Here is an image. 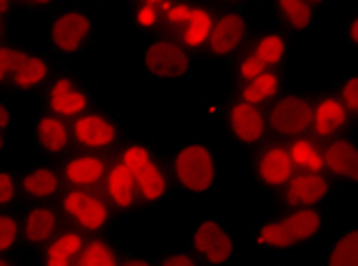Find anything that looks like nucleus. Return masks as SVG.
<instances>
[{
    "label": "nucleus",
    "mask_w": 358,
    "mask_h": 266,
    "mask_svg": "<svg viewBox=\"0 0 358 266\" xmlns=\"http://www.w3.org/2000/svg\"><path fill=\"white\" fill-rule=\"evenodd\" d=\"M313 96V124L310 135L320 142H327L331 138L343 135L352 126V115L338 99L336 92H315Z\"/></svg>",
    "instance_id": "nucleus-19"
},
{
    "label": "nucleus",
    "mask_w": 358,
    "mask_h": 266,
    "mask_svg": "<svg viewBox=\"0 0 358 266\" xmlns=\"http://www.w3.org/2000/svg\"><path fill=\"white\" fill-rule=\"evenodd\" d=\"M101 87L87 78L71 62H60L53 78L42 92V108L55 112L64 119H74L83 112L99 106Z\"/></svg>",
    "instance_id": "nucleus-5"
},
{
    "label": "nucleus",
    "mask_w": 358,
    "mask_h": 266,
    "mask_svg": "<svg viewBox=\"0 0 358 266\" xmlns=\"http://www.w3.org/2000/svg\"><path fill=\"white\" fill-rule=\"evenodd\" d=\"M69 3H78V5L92 7V5H103V3H108V0H69Z\"/></svg>",
    "instance_id": "nucleus-47"
},
{
    "label": "nucleus",
    "mask_w": 358,
    "mask_h": 266,
    "mask_svg": "<svg viewBox=\"0 0 358 266\" xmlns=\"http://www.w3.org/2000/svg\"><path fill=\"white\" fill-rule=\"evenodd\" d=\"M214 19H216V12L211 10L209 5L198 3L193 7L189 21H186L182 30L173 37H177L191 53H195V55L205 53L209 37H211V30H214Z\"/></svg>",
    "instance_id": "nucleus-24"
},
{
    "label": "nucleus",
    "mask_w": 358,
    "mask_h": 266,
    "mask_svg": "<svg viewBox=\"0 0 358 266\" xmlns=\"http://www.w3.org/2000/svg\"><path fill=\"white\" fill-rule=\"evenodd\" d=\"M322 266H358V225L331 237Z\"/></svg>",
    "instance_id": "nucleus-29"
},
{
    "label": "nucleus",
    "mask_w": 358,
    "mask_h": 266,
    "mask_svg": "<svg viewBox=\"0 0 358 266\" xmlns=\"http://www.w3.org/2000/svg\"><path fill=\"white\" fill-rule=\"evenodd\" d=\"M62 3L67 0H14L16 7H26L28 12H35V14H51L55 7H60Z\"/></svg>",
    "instance_id": "nucleus-41"
},
{
    "label": "nucleus",
    "mask_w": 358,
    "mask_h": 266,
    "mask_svg": "<svg viewBox=\"0 0 358 266\" xmlns=\"http://www.w3.org/2000/svg\"><path fill=\"white\" fill-rule=\"evenodd\" d=\"M221 3H230V5H241V3H253V0H221Z\"/></svg>",
    "instance_id": "nucleus-48"
},
{
    "label": "nucleus",
    "mask_w": 358,
    "mask_h": 266,
    "mask_svg": "<svg viewBox=\"0 0 358 266\" xmlns=\"http://www.w3.org/2000/svg\"><path fill=\"white\" fill-rule=\"evenodd\" d=\"M87 235L74 225H64L48 244L39 251V266H76L87 244Z\"/></svg>",
    "instance_id": "nucleus-22"
},
{
    "label": "nucleus",
    "mask_w": 358,
    "mask_h": 266,
    "mask_svg": "<svg viewBox=\"0 0 358 266\" xmlns=\"http://www.w3.org/2000/svg\"><path fill=\"white\" fill-rule=\"evenodd\" d=\"M21 246L26 251H42L58 232L67 225L60 207L55 202H30L19 212Z\"/></svg>",
    "instance_id": "nucleus-15"
},
{
    "label": "nucleus",
    "mask_w": 358,
    "mask_h": 266,
    "mask_svg": "<svg viewBox=\"0 0 358 266\" xmlns=\"http://www.w3.org/2000/svg\"><path fill=\"white\" fill-rule=\"evenodd\" d=\"M136 3H145V5H152V7H159L161 12H164V7L170 3V0H136Z\"/></svg>",
    "instance_id": "nucleus-46"
},
{
    "label": "nucleus",
    "mask_w": 358,
    "mask_h": 266,
    "mask_svg": "<svg viewBox=\"0 0 358 266\" xmlns=\"http://www.w3.org/2000/svg\"><path fill=\"white\" fill-rule=\"evenodd\" d=\"M14 126V101L7 90H0V133L10 135V128Z\"/></svg>",
    "instance_id": "nucleus-40"
},
{
    "label": "nucleus",
    "mask_w": 358,
    "mask_h": 266,
    "mask_svg": "<svg viewBox=\"0 0 358 266\" xmlns=\"http://www.w3.org/2000/svg\"><path fill=\"white\" fill-rule=\"evenodd\" d=\"M198 5L195 0H170L164 7V32L168 35H177L179 30L193 12V7Z\"/></svg>",
    "instance_id": "nucleus-34"
},
{
    "label": "nucleus",
    "mask_w": 358,
    "mask_h": 266,
    "mask_svg": "<svg viewBox=\"0 0 358 266\" xmlns=\"http://www.w3.org/2000/svg\"><path fill=\"white\" fill-rule=\"evenodd\" d=\"M175 186L191 198H207L221 182V161L216 149L202 138L179 140L168 156Z\"/></svg>",
    "instance_id": "nucleus-3"
},
{
    "label": "nucleus",
    "mask_w": 358,
    "mask_h": 266,
    "mask_svg": "<svg viewBox=\"0 0 358 266\" xmlns=\"http://www.w3.org/2000/svg\"><path fill=\"white\" fill-rule=\"evenodd\" d=\"M122 266H159V255L124 251L122 253Z\"/></svg>",
    "instance_id": "nucleus-42"
},
{
    "label": "nucleus",
    "mask_w": 358,
    "mask_h": 266,
    "mask_svg": "<svg viewBox=\"0 0 358 266\" xmlns=\"http://www.w3.org/2000/svg\"><path fill=\"white\" fill-rule=\"evenodd\" d=\"M223 122L227 138L237 149H257L271 138L266 124V110L262 106L232 99L223 106Z\"/></svg>",
    "instance_id": "nucleus-10"
},
{
    "label": "nucleus",
    "mask_w": 358,
    "mask_h": 266,
    "mask_svg": "<svg viewBox=\"0 0 358 266\" xmlns=\"http://www.w3.org/2000/svg\"><path fill=\"white\" fill-rule=\"evenodd\" d=\"M285 147L289 152V158L294 163L296 170H315L324 172V154H322V142L313 138L310 133L301 135V138L287 140Z\"/></svg>",
    "instance_id": "nucleus-31"
},
{
    "label": "nucleus",
    "mask_w": 358,
    "mask_h": 266,
    "mask_svg": "<svg viewBox=\"0 0 358 266\" xmlns=\"http://www.w3.org/2000/svg\"><path fill=\"white\" fill-rule=\"evenodd\" d=\"M306 3H310L313 7H317V5H324V3H327V0H306Z\"/></svg>",
    "instance_id": "nucleus-49"
},
{
    "label": "nucleus",
    "mask_w": 358,
    "mask_h": 266,
    "mask_svg": "<svg viewBox=\"0 0 358 266\" xmlns=\"http://www.w3.org/2000/svg\"><path fill=\"white\" fill-rule=\"evenodd\" d=\"M23 44H14V42H0V90H7V83L12 78V71L16 67V60L21 55Z\"/></svg>",
    "instance_id": "nucleus-38"
},
{
    "label": "nucleus",
    "mask_w": 358,
    "mask_h": 266,
    "mask_svg": "<svg viewBox=\"0 0 358 266\" xmlns=\"http://www.w3.org/2000/svg\"><path fill=\"white\" fill-rule=\"evenodd\" d=\"M250 42V23L246 12H241L239 7H230V10L216 12L214 30H211L207 55L223 62H234V58L246 51Z\"/></svg>",
    "instance_id": "nucleus-13"
},
{
    "label": "nucleus",
    "mask_w": 358,
    "mask_h": 266,
    "mask_svg": "<svg viewBox=\"0 0 358 266\" xmlns=\"http://www.w3.org/2000/svg\"><path fill=\"white\" fill-rule=\"evenodd\" d=\"M28 145L32 154L42 161H58L64 154H69L74 149L69 119L55 115L46 108H39L30 119Z\"/></svg>",
    "instance_id": "nucleus-12"
},
{
    "label": "nucleus",
    "mask_w": 358,
    "mask_h": 266,
    "mask_svg": "<svg viewBox=\"0 0 358 266\" xmlns=\"http://www.w3.org/2000/svg\"><path fill=\"white\" fill-rule=\"evenodd\" d=\"M324 154V172L331 179L345 182L358 186V142L349 135H338L327 142H322Z\"/></svg>",
    "instance_id": "nucleus-21"
},
{
    "label": "nucleus",
    "mask_w": 358,
    "mask_h": 266,
    "mask_svg": "<svg viewBox=\"0 0 358 266\" xmlns=\"http://www.w3.org/2000/svg\"><path fill=\"white\" fill-rule=\"evenodd\" d=\"M113 156L136 177L143 209H164L173 202L177 191L173 172L152 135H127Z\"/></svg>",
    "instance_id": "nucleus-1"
},
{
    "label": "nucleus",
    "mask_w": 358,
    "mask_h": 266,
    "mask_svg": "<svg viewBox=\"0 0 358 266\" xmlns=\"http://www.w3.org/2000/svg\"><path fill=\"white\" fill-rule=\"evenodd\" d=\"M198 55L191 53L177 37L168 32L141 37L138 44V67L157 83H182L195 74Z\"/></svg>",
    "instance_id": "nucleus-4"
},
{
    "label": "nucleus",
    "mask_w": 358,
    "mask_h": 266,
    "mask_svg": "<svg viewBox=\"0 0 358 266\" xmlns=\"http://www.w3.org/2000/svg\"><path fill=\"white\" fill-rule=\"evenodd\" d=\"M21 248L19 212L16 209H0V257L19 255Z\"/></svg>",
    "instance_id": "nucleus-33"
},
{
    "label": "nucleus",
    "mask_w": 358,
    "mask_h": 266,
    "mask_svg": "<svg viewBox=\"0 0 358 266\" xmlns=\"http://www.w3.org/2000/svg\"><path fill=\"white\" fill-rule=\"evenodd\" d=\"M46 44L60 62H74L99 39L94 12L78 3H62L46 16Z\"/></svg>",
    "instance_id": "nucleus-2"
},
{
    "label": "nucleus",
    "mask_w": 358,
    "mask_h": 266,
    "mask_svg": "<svg viewBox=\"0 0 358 266\" xmlns=\"http://www.w3.org/2000/svg\"><path fill=\"white\" fill-rule=\"evenodd\" d=\"M69 126L74 149L99 152V154H115L117 147L129 135L124 131V124L110 110L101 106L69 119Z\"/></svg>",
    "instance_id": "nucleus-7"
},
{
    "label": "nucleus",
    "mask_w": 358,
    "mask_h": 266,
    "mask_svg": "<svg viewBox=\"0 0 358 266\" xmlns=\"http://www.w3.org/2000/svg\"><path fill=\"white\" fill-rule=\"evenodd\" d=\"M58 67L60 60L48 48L23 46L19 60H16V67L12 71L10 83H7V92L12 96L42 94Z\"/></svg>",
    "instance_id": "nucleus-11"
},
{
    "label": "nucleus",
    "mask_w": 358,
    "mask_h": 266,
    "mask_svg": "<svg viewBox=\"0 0 358 266\" xmlns=\"http://www.w3.org/2000/svg\"><path fill=\"white\" fill-rule=\"evenodd\" d=\"M338 94V99L343 101V106L352 115V119H358V71H349L340 78L338 87L333 90Z\"/></svg>",
    "instance_id": "nucleus-36"
},
{
    "label": "nucleus",
    "mask_w": 358,
    "mask_h": 266,
    "mask_svg": "<svg viewBox=\"0 0 358 266\" xmlns=\"http://www.w3.org/2000/svg\"><path fill=\"white\" fill-rule=\"evenodd\" d=\"M159 266H205L191 248L170 246L164 253H159Z\"/></svg>",
    "instance_id": "nucleus-39"
},
{
    "label": "nucleus",
    "mask_w": 358,
    "mask_h": 266,
    "mask_svg": "<svg viewBox=\"0 0 358 266\" xmlns=\"http://www.w3.org/2000/svg\"><path fill=\"white\" fill-rule=\"evenodd\" d=\"M0 266H26L19 257L12 255V257H0Z\"/></svg>",
    "instance_id": "nucleus-45"
},
{
    "label": "nucleus",
    "mask_w": 358,
    "mask_h": 266,
    "mask_svg": "<svg viewBox=\"0 0 358 266\" xmlns=\"http://www.w3.org/2000/svg\"><path fill=\"white\" fill-rule=\"evenodd\" d=\"M64 179L55 161H32L19 170V193L21 202H58L64 193Z\"/></svg>",
    "instance_id": "nucleus-16"
},
{
    "label": "nucleus",
    "mask_w": 358,
    "mask_h": 266,
    "mask_svg": "<svg viewBox=\"0 0 358 266\" xmlns=\"http://www.w3.org/2000/svg\"><path fill=\"white\" fill-rule=\"evenodd\" d=\"M280 216H282L285 225L289 228L292 237H294L299 248L306 246V244H313V241L322 235L324 223H327V219H324V214H322L320 207H294V209H285Z\"/></svg>",
    "instance_id": "nucleus-26"
},
{
    "label": "nucleus",
    "mask_w": 358,
    "mask_h": 266,
    "mask_svg": "<svg viewBox=\"0 0 358 266\" xmlns=\"http://www.w3.org/2000/svg\"><path fill=\"white\" fill-rule=\"evenodd\" d=\"M278 193H280V205L285 209L324 207L333 198V179L327 172L296 170L294 177Z\"/></svg>",
    "instance_id": "nucleus-17"
},
{
    "label": "nucleus",
    "mask_w": 358,
    "mask_h": 266,
    "mask_svg": "<svg viewBox=\"0 0 358 266\" xmlns=\"http://www.w3.org/2000/svg\"><path fill=\"white\" fill-rule=\"evenodd\" d=\"M246 48L253 55H257L268 69H282V64L289 55V39L280 30H262L250 37Z\"/></svg>",
    "instance_id": "nucleus-28"
},
{
    "label": "nucleus",
    "mask_w": 358,
    "mask_h": 266,
    "mask_svg": "<svg viewBox=\"0 0 358 266\" xmlns=\"http://www.w3.org/2000/svg\"><path fill=\"white\" fill-rule=\"evenodd\" d=\"M250 241H253L259 251H268V253H289L299 248L280 214L264 216V219L255 221L253 228H250Z\"/></svg>",
    "instance_id": "nucleus-23"
},
{
    "label": "nucleus",
    "mask_w": 358,
    "mask_h": 266,
    "mask_svg": "<svg viewBox=\"0 0 358 266\" xmlns=\"http://www.w3.org/2000/svg\"><path fill=\"white\" fill-rule=\"evenodd\" d=\"M19 202V172H14L7 165H0V209H16Z\"/></svg>",
    "instance_id": "nucleus-35"
},
{
    "label": "nucleus",
    "mask_w": 358,
    "mask_h": 266,
    "mask_svg": "<svg viewBox=\"0 0 358 266\" xmlns=\"http://www.w3.org/2000/svg\"><path fill=\"white\" fill-rule=\"evenodd\" d=\"M113 154H99L87 149H71L55 161L67 189H101L108 175Z\"/></svg>",
    "instance_id": "nucleus-14"
},
{
    "label": "nucleus",
    "mask_w": 358,
    "mask_h": 266,
    "mask_svg": "<svg viewBox=\"0 0 358 266\" xmlns=\"http://www.w3.org/2000/svg\"><path fill=\"white\" fill-rule=\"evenodd\" d=\"M273 10L285 28L303 39H313L317 30L315 7L306 0H273Z\"/></svg>",
    "instance_id": "nucleus-25"
},
{
    "label": "nucleus",
    "mask_w": 358,
    "mask_h": 266,
    "mask_svg": "<svg viewBox=\"0 0 358 266\" xmlns=\"http://www.w3.org/2000/svg\"><path fill=\"white\" fill-rule=\"evenodd\" d=\"M343 37H345L347 46L354 48V51L358 53V10L352 12L343 21Z\"/></svg>",
    "instance_id": "nucleus-43"
},
{
    "label": "nucleus",
    "mask_w": 358,
    "mask_h": 266,
    "mask_svg": "<svg viewBox=\"0 0 358 266\" xmlns=\"http://www.w3.org/2000/svg\"><path fill=\"white\" fill-rule=\"evenodd\" d=\"M122 248L113 235L90 237L76 266H122Z\"/></svg>",
    "instance_id": "nucleus-30"
},
{
    "label": "nucleus",
    "mask_w": 358,
    "mask_h": 266,
    "mask_svg": "<svg viewBox=\"0 0 358 266\" xmlns=\"http://www.w3.org/2000/svg\"><path fill=\"white\" fill-rule=\"evenodd\" d=\"M191 251L207 266H227L239 253L234 230L216 214H205L193 223Z\"/></svg>",
    "instance_id": "nucleus-9"
},
{
    "label": "nucleus",
    "mask_w": 358,
    "mask_h": 266,
    "mask_svg": "<svg viewBox=\"0 0 358 266\" xmlns=\"http://www.w3.org/2000/svg\"><path fill=\"white\" fill-rule=\"evenodd\" d=\"M55 205L60 207L64 221L85 232L87 237L115 232L120 214L113 209L101 189H64Z\"/></svg>",
    "instance_id": "nucleus-6"
},
{
    "label": "nucleus",
    "mask_w": 358,
    "mask_h": 266,
    "mask_svg": "<svg viewBox=\"0 0 358 266\" xmlns=\"http://www.w3.org/2000/svg\"><path fill=\"white\" fill-rule=\"evenodd\" d=\"M296 168L292 163L289 152L285 147L282 140H268L262 147L255 149L253 158V175L255 182L262 189L268 191H282L292 177H294Z\"/></svg>",
    "instance_id": "nucleus-18"
},
{
    "label": "nucleus",
    "mask_w": 358,
    "mask_h": 266,
    "mask_svg": "<svg viewBox=\"0 0 358 266\" xmlns=\"http://www.w3.org/2000/svg\"><path fill=\"white\" fill-rule=\"evenodd\" d=\"M124 19L141 37H150V35H157V32H164V12H161L159 7L136 3V0H127Z\"/></svg>",
    "instance_id": "nucleus-32"
},
{
    "label": "nucleus",
    "mask_w": 358,
    "mask_h": 266,
    "mask_svg": "<svg viewBox=\"0 0 358 266\" xmlns=\"http://www.w3.org/2000/svg\"><path fill=\"white\" fill-rule=\"evenodd\" d=\"M268 133L282 142L310 133L313 96L301 90H282L264 108Z\"/></svg>",
    "instance_id": "nucleus-8"
},
{
    "label": "nucleus",
    "mask_w": 358,
    "mask_h": 266,
    "mask_svg": "<svg viewBox=\"0 0 358 266\" xmlns=\"http://www.w3.org/2000/svg\"><path fill=\"white\" fill-rule=\"evenodd\" d=\"M282 90H285V87H282V71L280 69H266L264 74H259L257 78L246 80V83H239L234 99L264 108Z\"/></svg>",
    "instance_id": "nucleus-27"
},
{
    "label": "nucleus",
    "mask_w": 358,
    "mask_h": 266,
    "mask_svg": "<svg viewBox=\"0 0 358 266\" xmlns=\"http://www.w3.org/2000/svg\"><path fill=\"white\" fill-rule=\"evenodd\" d=\"M268 67L257 58V55H253L246 48L239 58H234V80H237V85L239 83H246V80H253L257 78L259 74H264Z\"/></svg>",
    "instance_id": "nucleus-37"
},
{
    "label": "nucleus",
    "mask_w": 358,
    "mask_h": 266,
    "mask_svg": "<svg viewBox=\"0 0 358 266\" xmlns=\"http://www.w3.org/2000/svg\"><path fill=\"white\" fill-rule=\"evenodd\" d=\"M103 195L108 198V202L113 205V209L122 216L129 214H138L143 212L141 198H138V186H136V177L131 175V170L113 156L108 175L103 179Z\"/></svg>",
    "instance_id": "nucleus-20"
},
{
    "label": "nucleus",
    "mask_w": 358,
    "mask_h": 266,
    "mask_svg": "<svg viewBox=\"0 0 358 266\" xmlns=\"http://www.w3.org/2000/svg\"><path fill=\"white\" fill-rule=\"evenodd\" d=\"M10 39V19L5 14H0V42Z\"/></svg>",
    "instance_id": "nucleus-44"
}]
</instances>
